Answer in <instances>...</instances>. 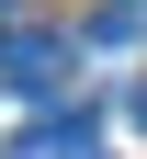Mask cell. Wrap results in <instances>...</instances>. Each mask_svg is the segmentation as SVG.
<instances>
[{
    "label": "cell",
    "instance_id": "cell-1",
    "mask_svg": "<svg viewBox=\"0 0 147 159\" xmlns=\"http://www.w3.org/2000/svg\"><path fill=\"white\" fill-rule=\"evenodd\" d=\"M0 91L57 102V91H68V34H0Z\"/></svg>",
    "mask_w": 147,
    "mask_h": 159
},
{
    "label": "cell",
    "instance_id": "cell-2",
    "mask_svg": "<svg viewBox=\"0 0 147 159\" xmlns=\"http://www.w3.org/2000/svg\"><path fill=\"white\" fill-rule=\"evenodd\" d=\"M0 159H91V125H79V114H57V125H23Z\"/></svg>",
    "mask_w": 147,
    "mask_h": 159
},
{
    "label": "cell",
    "instance_id": "cell-3",
    "mask_svg": "<svg viewBox=\"0 0 147 159\" xmlns=\"http://www.w3.org/2000/svg\"><path fill=\"white\" fill-rule=\"evenodd\" d=\"M91 34H102V46H136V34H147V0H113V11H102Z\"/></svg>",
    "mask_w": 147,
    "mask_h": 159
},
{
    "label": "cell",
    "instance_id": "cell-4",
    "mask_svg": "<svg viewBox=\"0 0 147 159\" xmlns=\"http://www.w3.org/2000/svg\"><path fill=\"white\" fill-rule=\"evenodd\" d=\"M136 125H147V80H136Z\"/></svg>",
    "mask_w": 147,
    "mask_h": 159
},
{
    "label": "cell",
    "instance_id": "cell-5",
    "mask_svg": "<svg viewBox=\"0 0 147 159\" xmlns=\"http://www.w3.org/2000/svg\"><path fill=\"white\" fill-rule=\"evenodd\" d=\"M0 23H11V0H0Z\"/></svg>",
    "mask_w": 147,
    "mask_h": 159
}]
</instances>
